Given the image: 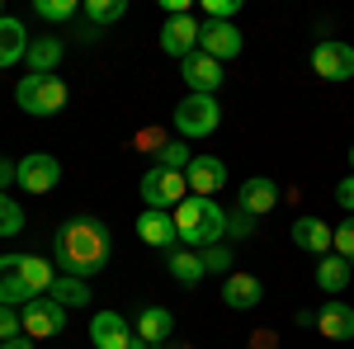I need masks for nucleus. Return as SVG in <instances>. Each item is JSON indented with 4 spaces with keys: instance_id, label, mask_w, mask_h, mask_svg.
Instances as JSON below:
<instances>
[{
    "instance_id": "obj_14",
    "label": "nucleus",
    "mask_w": 354,
    "mask_h": 349,
    "mask_svg": "<svg viewBox=\"0 0 354 349\" xmlns=\"http://www.w3.org/2000/svg\"><path fill=\"white\" fill-rule=\"evenodd\" d=\"M236 208L250 217H265L279 208V185L274 180H265V175H255V180H245L241 189H236Z\"/></svg>"
},
{
    "instance_id": "obj_33",
    "label": "nucleus",
    "mask_w": 354,
    "mask_h": 349,
    "mask_svg": "<svg viewBox=\"0 0 354 349\" xmlns=\"http://www.w3.org/2000/svg\"><path fill=\"white\" fill-rule=\"evenodd\" d=\"M330 250H335V255H345V260L354 265V213L335 227V245H330Z\"/></svg>"
},
{
    "instance_id": "obj_6",
    "label": "nucleus",
    "mask_w": 354,
    "mask_h": 349,
    "mask_svg": "<svg viewBox=\"0 0 354 349\" xmlns=\"http://www.w3.org/2000/svg\"><path fill=\"white\" fill-rule=\"evenodd\" d=\"M19 312H24V335H28V340H53V335L66 330V307L53 302V293L33 297V302L19 307Z\"/></svg>"
},
{
    "instance_id": "obj_13",
    "label": "nucleus",
    "mask_w": 354,
    "mask_h": 349,
    "mask_svg": "<svg viewBox=\"0 0 354 349\" xmlns=\"http://www.w3.org/2000/svg\"><path fill=\"white\" fill-rule=\"evenodd\" d=\"M198 53L213 57V62H232V57H241V28H236V24H208V19H203Z\"/></svg>"
},
{
    "instance_id": "obj_4",
    "label": "nucleus",
    "mask_w": 354,
    "mask_h": 349,
    "mask_svg": "<svg viewBox=\"0 0 354 349\" xmlns=\"http://www.w3.org/2000/svg\"><path fill=\"white\" fill-rule=\"evenodd\" d=\"M137 194H142V203L147 208H161V213H175L185 198H189V180L180 175V170H165V165H151L147 175H142V185H137Z\"/></svg>"
},
{
    "instance_id": "obj_1",
    "label": "nucleus",
    "mask_w": 354,
    "mask_h": 349,
    "mask_svg": "<svg viewBox=\"0 0 354 349\" xmlns=\"http://www.w3.org/2000/svg\"><path fill=\"white\" fill-rule=\"evenodd\" d=\"M53 255L71 279H95L100 269L109 265L113 236H109V227H104L100 217H71V222H62V232H57Z\"/></svg>"
},
{
    "instance_id": "obj_11",
    "label": "nucleus",
    "mask_w": 354,
    "mask_h": 349,
    "mask_svg": "<svg viewBox=\"0 0 354 349\" xmlns=\"http://www.w3.org/2000/svg\"><path fill=\"white\" fill-rule=\"evenodd\" d=\"M57 180H62V165L48 151H33L19 161V189H28V194H53Z\"/></svg>"
},
{
    "instance_id": "obj_22",
    "label": "nucleus",
    "mask_w": 354,
    "mask_h": 349,
    "mask_svg": "<svg viewBox=\"0 0 354 349\" xmlns=\"http://www.w3.org/2000/svg\"><path fill=\"white\" fill-rule=\"evenodd\" d=\"M165 269H170V279H175V283H185V288H194V283L208 274V269H203V255L189 250V245H185V250H180V245H175V250H165Z\"/></svg>"
},
{
    "instance_id": "obj_35",
    "label": "nucleus",
    "mask_w": 354,
    "mask_h": 349,
    "mask_svg": "<svg viewBox=\"0 0 354 349\" xmlns=\"http://www.w3.org/2000/svg\"><path fill=\"white\" fill-rule=\"evenodd\" d=\"M335 203H340L345 213H354V175H350V180H340V185H335Z\"/></svg>"
},
{
    "instance_id": "obj_18",
    "label": "nucleus",
    "mask_w": 354,
    "mask_h": 349,
    "mask_svg": "<svg viewBox=\"0 0 354 349\" xmlns=\"http://www.w3.org/2000/svg\"><path fill=\"white\" fill-rule=\"evenodd\" d=\"M175 335V317L165 307H142L137 312V340L147 349H165V340Z\"/></svg>"
},
{
    "instance_id": "obj_8",
    "label": "nucleus",
    "mask_w": 354,
    "mask_h": 349,
    "mask_svg": "<svg viewBox=\"0 0 354 349\" xmlns=\"http://www.w3.org/2000/svg\"><path fill=\"white\" fill-rule=\"evenodd\" d=\"M312 71H317L322 81H350L354 76V48L340 43V38L317 43V48H312Z\"/></svg>"
},
{
    "instance_id": "obj_34",
    "label": "nucleus",
    "mask_w": 354,
    "mask_h": 349,
    "mask_svg": "<svg viewBox=\"0 0 354 349\" xmlns=\"http://www.w3.org/2000/svg\"><path fill=\"white\" fill-rule=\"evenodd\" d=\"M198 255H203V269H208V274H227V269H232V250H227V245H208V250H198Z\"/></svg>"
},
{
    "instance_id": "obj_25",
    "label": "nucleus",
    "mask_w": 354,
    "mask_h": 349,
    "mask_svg": "<svg viewBox=\"0 0 354 349\" xmlns=\"http://www.w3.org/2000/svg\"><path fill=\"white\" fill-rule=\"evenodd\" d=\"M19 274H24V283H28V293H33V297L53 293V283H57L53 260H43V255H19Z\"/></svg>"
},
{
    "instance_id": "obj_29",
    "label": "nucleus",
    "mask_w": 354,
    "mask_h": 349,
    "mask_svg": "<svg viewBox=\"0 0 354 349\" xmlns=\"http://www.w3.org/2000/svg\"><path fill=\"white\" fill-rule=\"evenodd\" d=\"M19 232H24V208L10 194H0V236H19Z\"/></svg>"
},
{
    "instance_id": "obj_39",
    "label": "nucleus",
    "mask_w": 354,
    "mask_h": 349,
    "mask_svg": "<svg viewBox=\"0 0 354 349\" xmlns=\"http://www.w3.org/2000/svg\"><path fill=\"white\" fill-rule=\"evenodd\" d=\"M350 175H354V147H350Z\"/></svg>"
},
{
    "instance_id": "obj_31",
    "label": "nucleus",
    "mask_w": 354,
    "mask_h": 349,
    "mask_svg": "<svg viewBox=\"0 0 354 349\" xmlns=\"http://www.w3.org/2000/svg\"><path fill=\"white\" fill-rule=\"evenodd\" d=\"M19 335H24V312L0 302V345H5V340H19Z\"/></svg>"
},
{
    "instance_id": "obj_27",
    "label": "nucleus",
    "mask_w": 354,
    "mask_h": 349,
    "mask_svg": "<svg viewBox=\"0 0 354 349\" xmlns=\"http://www.w3.org/2000/svg\"><path fill=\"white\" fill-rule=\"evenodd\" d=\"M81 15H85V19H90L95 28L118 24V19L128 15V0H85V5H81Z\"/></svg>"
},
{
    "instance_id": "obj_19",
    "label": "nucleus",
    "mask_w": 354,
    "mask_h": 349,
    "mask_svg": "<svg viewBox=\"0 0 354 349\" xmlns=\"http://www.w3.org/2000/svg\"><path fill=\"white\" fill-rule=\"evenodd\" d=\"M350 279H354V265L345 260V255H335V250H330V255L317 260V288H322V293L340 297L345 288H350Z\"/></svg>"
},
{
    "instance_id": "obj_26",
    "label": "nucleus",
    "mask_w": 354,
    "mask_h": 349,
    "mask_svg": "<svg viewBox=\"0 0 354 349\" xmlns=\"http://www.w3.org/2000/svg\"><path fill=\"white\" fill-rule=\"evenodd\" d=\"M53 302H62L66 312H71V307H90V283H85V279H71V274H62V279L53 283Z\"/></svg>"
},
{
    "instance_id": "obj_12",
    "label": "nucleus",
    "mask_w": 354,
    "mask_h": 349,
    "mask_svg": "<svg viewBox=\"0 0 354 349\" xmlns=\"http://www.w3.org/2000/svg\"><path fill=\"white\" fill-rule=\"evenodd\" d=\"M180 76H185V85H189V95H218L222 90V62H213V57H203V53H194L180 62Z\"/></svg>"
},
{
    "instance_id": "obj_32",
    "label": "nucleus",
    "mask_w": 354,
    "mask_h": 349,
    "mask_svg": "<svg viewBox=\"0 0 354 349\" xmlns=\"http://www.w3.org/2000/svg\"><path fill=\"white\" fill-rule=\"evenodd\" d=\"M227 236H232V241H250V236H255V217L241 213V208H232V213H227Z\"/></svg>"
},
{
    "instance_id": "obj_36",
    "label": "nucleus",
    "mask_w": 354,
    "mask_h": 349,
    "mask_svg": "<svg viewBox=\"0 0 354 349\" xmlns=\"http://www.w3.org/2000/svg\"><path fill=\"white\" fill-rule=\"evenodd\" d=\"M10 180H19V165H10V161H0V189L10 185Z\"/></svg>"
},
{
    "instance_id": "obj_20",
    "label": "nucleus",
    "mask_w": 354,
    "mask_h": 349,
    "mask_svg": "<svg viewBox=\"0 0 354 349\" xmlns=\"http://www.w3.org/2000/svg\"><path fill=\"white\" fill-rule=\"evenodd\" d=\"M0 302L5 307H28L33 302L24 274H19V255H0Z\"/></svg>"
},
{
    "instance_id": "obj_5",
    "label": "nucleus",
    "mask_w": 354,
    "mask_h": 349,
    "mask_svg": "<svg viewBox=\"0 0 354 349\" xmlns=\"http://www.w3.org/2000/svg\"><path fill=\"white\" fill-rule=\"evenodd\" d=\"M218 123H222L218 95H185L175 104V133L180 137H208L218 133Z\"/></svg>"
},
{
    "instance_id": "obj_17",
    "label": "nucleus",
    "mask_w": 354,
    "mask_h": 349,
    "mask_svg": "<svg viewBox=\"0 0 354 349\" xmlns=\"http://www.w3.org/2000/svg\"><path fill=\"white\" fill-rule=\"evenodd\" d=\"M222 302H227L232 312H250V307L265 302V283H260L255 274H227V283H222Z\"/></svg>"
},
{
    "instance_id": "obj_9",
    "label": "nucleus",
    "mask_w": 354,
    "mask_h": 349,
    "mask_svg": "<svg viewBox=\"0 0 354 349\" xmlns=\"http://www.w3.org/2000/svg\"><path fill=\"white\" fill-rule=\"evenodd\" d=\"M198 33H203V24H198L194 15H170L165 28H161V53L185 62V57L198 53Z\"/></svg>"
},
{
    "instance_id": "obj_3",
    "label": "nucleus",
    "mask_w": 354,
    "mask_h": 349,
    "mask_svg": "<svg viewBox=\"0 0 354 349\" xmlns=\"http://www.w3.org/2000/svg\"><path fill=\"white\" fill-rule=\"evenodd\" d=\"M15 104L33 118H53L66 104V85H62V76H24L15 85Z\"/></svg>"
},
{
    "instance_id": "obj_21",
    "label": "nucleus",
    "mask_w": 354,
    "mask_h": 349,
    "mask_svg": "<svg viewBox=\"0 0 354 349\" xmlns=\"http://www.w3.org/2000/svg\"><path fill=\"white\" fill-rule=\"evenodd\" d=\"M317 330L326 340H354V307L350 302H326L317 312Z\"/></svg>"
},
{
    "instance_id": "obj_38",
    "label": "nucleus",
    "mask_w": 354,
    "mask_h": 349,
    "mask_svg": "<svg viewBox=\"0 0 354 349\" xmlns=\"http://www.w3.org/2000/svg\"><path fill=\"white\" fill-rule=\"evenodd\" d=\"M0 349H33V340H28V335H19V340H5Z\"/></svg>"
},
{
    "instance_id": "obj_10",
    "label": "nucleus",
    "mask_w": 354,
    "mask_h": 349,
    "mask_svg": "<svg viewBox=\"0 0 354 349\" xmlns=\"http://www.w3.org/2000/svg\"><path fill=\"white\" fill-rule=\"evenodd\" d=\"M137 241L151 245V250H175V245H180L175 217L161 213V208H142V213H137Z\"/></svg>"
},
{
    "instance_id": "obj_23",
    "label": "nucleus",
    "mask_w": 354,
    "mask_h": 349,
    "mask_svg": "<svg viewBox=\"0 0 354 349\" xmlns=\"http://www.w3.org/2000/svg\"><path fill=\"white\" fill-rule=\"evenodd\" d=\"M24 57H28V33L15 15H5L0 19V71L15 66V62H24Z\"/></svg>"
},
{
    "instance_id": "obj_16",
    "label": "nucleus",
    "mask_w": 354,
    "mask_h": 349,
    "mask_svg": "<svg viewBox=\"0 0 354 349\" xmlns=\"http://www.w3.org/2000/svg\"><path fill=\"white\" fill-rule=\"evenodd\" d=\"M293 245L322 260V255H330V245H335V227H326L322 217H298L293 222Z\"/></svg>"
},
{
    "instance_id": "obj_28",
    "label": "nucleus",
    "mask_w": 354,
    "mask_h": 349,
    "mask_svg": "<svg viewBox=\"0 0 354 349\" xmlns=\"http://www.w3.org/2000/svg\"><path fill=\"white\" fill-rule=\"evenodd\" d=\"M33 10H38V19H48V24H71V19L81 15L76 0H38Z\"/></svg>"
},
{
    "instance_id": "obj_40",
    "label": "nucleus",
    "mask_w": 354,
    "mask_h": 349,
    "mask_svg": "<svg viewBox=\"0 0 354 349\" xmlns=\"http://www.w3.org/2000/svg\"><path fill=\"white\" fill-rule=\"evenodd\" d=\"M0 19H5V10H0Z\"/></svg>"
},
{
    "instance_id": "obj_15",
    "label": "nucleus",
    "mask_w": 354,
    "mask_h": 349,
    "mask_svg": "<svg viewBox=\"0 0 354 349\" xmlns=\"http://www.w3.org/2000/svg\"><path fill=\"white\" fill-rule=\"evenodd\" d=\"M185 180H189V194H198V198H213V194L227 185V165H222L218 156H194L189 170H185Z\"/></svg>"
},
{
    "instance_id": "obj_30",
    "label": "nucleus",
    "mask_w": 354,
    "mask_h": 349,
    "mask_svg": "<svg viewBox=\"0 0 354 349\" xmlns=\"http://www.w3.org/2000/svg\"><path fill=\"white\" fill-rule=\"evenodd\" d=\"M189 161H194V151L185 147V142H165L161 151H156V165H165V170H189Z\"/></svg>"
},
{
    "instance_id": "obj_2",
    "label": "nucleus",
    "mask_w": 354,
    "mask_h": 349,
    "mask_svg": "<svg viewBox=\"0 0 354 349\" xmlns=\"http://www.w3.org/2000/svg\"><path fill=\"white\" fill-rule=\"evenodd\" d=\"M170 217H175L180 245H189V250H208V245H218L222 236H227V213L218 208V198H198V194H189Z\"/></svg>"
},
{
    "instance_id": "obj_7",
    "label": "nucleus",
    "mask_w": 354,
    "mask_h": 349,
    "mask_svg": "<svg viewBox=\"0 0 354 349\" xmlns=\"http://www.w3.org/2000/svg\"><path fill=\"white\" fill-rule=\"evenodd\" d=\"M90 340H95V349H147L137 340V330H128V321L109 307L90 317Z\"/></svg>"
},
{
    "instance_id": "obj_24",
    "label": "nucleus",
    "mask_w": 354,
    "mask_h": 349,
    "mask_svg": "<svg viewBox=\"0 0 354 349\" xmlns=\"http://www.w3.org/2000/svg\"><path fill=\"white\" fill-rule=\"evenodd\" d=\"M28 76H53L62 62V38H33L28 43Z\"/></svg>"
},
{
    "instance_id": "obj_37",
    "label": "nucleus",
    "mask_w": 354,
    "mask_h": 349,
    "mask_svg": "<svg viewBox=\"0 0 354 349\" xmlns=\"http://www.w3.org/2000/svg\"><path fill=\"white\" fill-rule=\"evenodd\" d=\"M76 38H81V43H95V38H100V28L85 24V28H76Z\"/></svg>"
}]
</instances>
